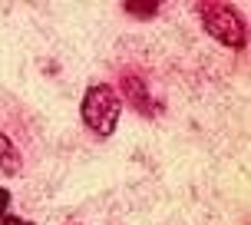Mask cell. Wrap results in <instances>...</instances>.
<instances>
[{
    "instance_id": "5b68a950",
    "label": "cell",
    "mask_w": 251,
    "mask_h": 225,
    "mask_svg": "<svg viewBox=\"0 0 251 225\" xmlns=\"http://www.w3.org/2000/svg\"><path fill=\"white\" fill-rule=\"evenodd\" d=\"M126 10L132 13V17H152V13L159 10V3H155V0H146V3H139V7H132V3H126Z\"/></svg>"
},
{
    "instance_id": "3957f363",
    "label": "cell",
    "mask_w": 251,
    "mask_h": 225,
    "mask_svg": "<svg viewBox=\"0 0 251 225\" xmlns=\"http://www.w3.org/2000/svg\"><path fill=\"white\" fill-rule=\"evenodd\" d=\"M0 169L3 172H20V152L10 142V136L0 133Z\"/></svg>"
},
{
    "instance_id": "6da1fadb",
    "label": "cell",
    "mask_w": 251,
    "mask_h": 225,
    "mask_svg": "<svg viewBox=\"0 0 251 225\" xmlns=\"http://www.w3.org/2000/svg\"><path fill=\"white\" fill-rule=\"evenodd\" d=\"M123 116V100L113 86L106 83H93L83 96V123L96 133V136H113Z\"/></svg>"
},
{
    "instance_id": "52a82bcc",
    "label": "cell",
    "mask_w": 251,
    "mask_h": 225,
    "mask_svg": "<svg viewBox=\"0 0 251 225\" xmlns=\"http://www.w3.org/2000/svg\"><path fill=\"white\" fill-rule=\"evenodd\" d=\"M7 205H10V192L0 189V219H3V212H7Z\"/></svg>"
},
{
    "instance_id": "8992f818",
    "label": "cell",
    "mask_w": 251,
    "mask_h": 225,
    "mask_svg": "<svg viewBox=\"0 0 251 225\" xmlns=\"http://www.w3.org/2000/svg\"><path fill=\"white\" fill-rule=\"evenodd\" d=\"M0 225H33V222H26V219H17V215H3V219H0Z\"/></svg>"
},
{
    "instance_id": "7a4b0ae2",
    "label": "cell",
    "mask_w": 251,
    "mask_h": 225,
    "mask_svg": "<svg viewBox=\"0 0 251 225\" xmlns=\"http://www.w3.org/2000/svg\"><path fill=\"white\" fill-rule=\"evenodd\" d=\"M201 20H205V30L218 43H225L231 50H241L245 47V24H241V17L231 7H225V3H208L201 10Z\"/></svg>"
},
{
    "instance_id": "277c9868",
    "label": "cell",
    "mask_w": 251,
    "mask_h": 225,
    "mask_svg": "<svg viewBox=\"0 0 251 225\" xmlns=\"http://www.w3.org/2000/svg\"><path fill=\"white\" fill-rule=\"evenodd\" d=\"M126 96H129L132 103H139L142 112H155L152 103H149V96H146V83H142V80H132V76H129V80H126Z\"/></svg>"
}]
</instances>
